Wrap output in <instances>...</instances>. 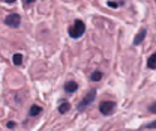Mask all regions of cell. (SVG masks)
<instances>
[{"mask_svg": "<svg viewBox=\"0 0 156 131\" xmlns=\"http://www.w3.org/2000/svg\"><path fill=\"white\" fill-rule=\"evenodd\" d=\"M84 32H86V24L81 20H75L74 24L69 26V29H68V33H69V36L72 38V39L81 38L84 35Z\"/></svg>", "mask_w": 156, "mask_h": 131, "instance_id": "1", "label": "cell"}, {"mask_svg": "<svg viewBox=\"0 0 156 131\" xmlns=\"http://www.w3.org/2000/svg\"><path fill=\"white\" fill-rule=\"evenodd\" d=\"M95 98H96V89H90L87 94L83 96V99L78 103V106H77V109L80 110V112H83L86 107H89L93 101H95Z\"/></svg>", "mask_w": 156, "mask_h": 131, "instance_id": "2", "label": "cell"}, {"mask_svg": "<svg viewBox=\"0 0 156 131\" xmlns=\"http://www.w3.org/2000/svg\"><path fill=\"white\" fill-rule=\"evenodd\" d=\"M116 110V103L114 101H102L99 104V112L105 116H110L111 113Z\"/></svg>", "mask_w": 156, "mask_h": 131, "instance_id": "3", "label": "cell"}, {"mask_svg": "<svg viewBox=\"0 0 156 131\" xmlns=\"http://www.w3.org/2000/svg\"><path fill=\"white\" fill-rule=\"evenodd\" d=\"M5 23H6L9 27L15 29V27H18L20 23H21V17H20V14H15V12L8 14V17L5 18Z\"/></svg>", "mask_w": 156, "mask_h": 131, "instance_id": "4", "label": "cell"}, {"mask_svg": "<svg viewBox=\"0 0 156 131\" xmlns=\"http://www.w3.org/2000/svg\"><path fill=\"white\" fill-rule=\"evenodd\" d=\"M65 91H66L68 94H74V92H77L78 91V83L77 81H74V80L68 81V83L65 84Z\"/></svg>", "mask_w": 156, "mask_h": 131, "instance_id": "5", "label": "cell"}, {"mask_svg": "<svg viewBox=\"0 0 156 131\" xmlns=\"http://www.w3.org/2000/svg\"><path fill=\"white\" fill-rule=\"evenodd\" d=\"M146 33H147V30H146V29H141V30H140V32L136 33V36L134 38V42H132V44H134V45H140V44H141V42L144 41V38H146Z\"/></svg>", "mask_w": 156, "mask_h": 131, "instance_id": "6", "label": "cell"}, {"mask_svg": "<svg viewBox=\"0 0 156 131\" xmlns=\"http://www.w3.org/2000/svg\"><path fill=\"white\" fill-rule=\"evenodd\" d=\"M57 110L60 114H65V113H68L71 110V104H69L68 101H63V103H60V106H58Z\"/></svg>", "mask_w": 156, "mask_h": 131, "instance_id": "7", "label": "cell"}, {"mask_svg": "<svg viewBox=\"0 0 156 131\" xmlns=\"http://www.w3.org/2000/svg\"><path fill=\"white\" fill-rule=\"evenodd\" d=\"M41 112H42V107L38 106V104H35V106H32V107H30L29 114H30V116H38V114H41Z\"/></svg>", "mask_w": 156, "mask_h": 131, "instance_id": "8", "label": "cell"}, {"mask_svg": "<svg viewBox=\"0 0 156 131\" xmlns=\"http://www.w3.org/2000/svg\"><path fill=\"white\" fill-rule=\"evenodd\" d=\"M147 66L150 69H156V53H153L152 56L147 59Z\"/></svg>", "mask_w": 156, "mask_h": 131, "instance_id": "9", "label": "cell"}, {"mask_svg": "<svg viewBox=\"0 0 156 131\" xmlns=\"http://www.w3.org/2000/svg\"><path fill=\"white\" fill-rule=\"evenodd\" d=\"M102 77H104V74L101 71H95L93 74L90 75V80L92 81H99V80H102Z\"/></svg>", "mask_w": 156, "mask_h": 131, "instance_id": "10", "label": "cell"}, {"mask_svg": "<svg viewBox=\"0 0 156 131\" xmlns=\"http://www.w3.org/2000/svg\"><path fill=\"white\" fill-rule=\"evenodd\" d=\"M12 62H14L15 65H21V63H23V54L15 53V54H14V57H12Z\"/></svg>", "mask_w": 156, "mask_h": 131, "instance_id": "11", "label": "cell"}, {"mask_svg": "<svg viewBox=\"0 0 156 131\" xmlns=\"http://www.w3.org/2000/svg\"><path fill=\"white\" fill-rule=\"evenodd\" d=\"M107 5H108L110 8H119V6H123L125 2H123V0H120V2H107Z\"/></svg>", "mask_w": 156, "mask_h": 131, "instance_id": "12", "label": "cell"}, {"mask_svg": "<svg viewBox=\"0 0 156 131\" xmlns=\"http://www.w3.org/2000/svg\"><path fill=\"white\" fill-rule=\"evenodd\" d=\"M144 128H147V130H155V128H156V121H153L152 124H147V125H144Z\"/></svg>", "mask_w": 156, "mask_h": 131, "instance_id": "13", "label": "cell"}, {"mask_svg": "<svg viewBox=\"0 0 156 131\" xmlns=\"http://www.w3.org/2000/svg\"><path fill=\"white\" fill-rule=\"evenodd\" d=\"M149 110H150L152 113H156V103H153V104L149 107Z\"/></svg>", "mask_w": 156, "mask_h": 131, "instance_id": "14", "label": "cell"}, {"mask_svg": "<svg viewBox=\"0 0 156 131\" xmlns=\"http://www.w3.org/2000/svg\"><path fill=\"white\" fill-rule=\"evenodd\" d=\"M33 2H35V0H24V5H26V6H29V5H32Z\"/></svg>", "mask_w": 156, "mask_h": 131, "instance_id": "15", "label": "cell"}, {"mask_svg": "<svg viewBox=\"0 0 156 131\" xmlns=\"http://www.w3.org/2000/svg\"><path fill=\"white\" fill-rule=\"evenodd\" d=\"M8 127H9V128H15V122H12V121L8 122Z\"/></svg>", "mask_w": 156, "mask_h": 131, "instance_id": "16", "label": "cell"}]
</instances>
